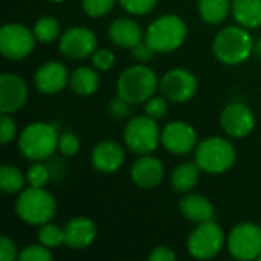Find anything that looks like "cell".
Here are the masks:
<instances>
[{"mask_svg":"<svg viewBox=\"0 0 261 261\" xmlns=\"http://www.w3.org/2000/svg\"><path fill=\"white\" fill-rule=\"evenodd\" d=\"M165 176L162 162L150 154H142L132 167V180L142 190L156 188Z\"/></svg>","mask_w":261,"mask_h":261,"instance_id":"e0dca14e","label":"cell"},{"mask_svg":"<svg viewBox=\"0 0 261 261\" xmlns=\"http://www.w3.org/2000/svg\"><path fill=\"white\" fill-rule=\"evenodd\" d=\"M58 150L61 151V154H64L67 158L75 156L80 151V139H78V136L73 135V133H69V132L60 135Z\"/></svg>","mask_w":261,"mask_h":261,"instance_id":"836d02e7","label":"cell"},{"mask_svg":"<svg viewBox=\"0 0 261 261\" xmlns=\"http://www.w3.org/2000/svg\"><path fill=\"white\" fill-rule=\"evenodd\" d=\"M64 245L70 249H86L96 237V225L87 217L70 219L64 228Z\"/></svg>","mask_w":261,"mask_h":261,"instance_id":"ac0fdd59","label":"cell"},{"mask_svg":"<svg viewBox=\"0 0 261 261\" xmlns=\"http://www.w3.org/2000/svg\"><path fill=\"white\" fill-rule=\"evenodd\" d=\"M69 76L70 75L64 64L58 61H47L35 72V86L44 95H55L66 87Z\"/></svg>","mask_w":261,"mask_h":261,"instance_id":"2e32d148","label":"cell"},{"mask_svg":"<svg viewBox=\"0 0 261 261\" xmlns=\"http://www.w3.org/2000/svg\"><path fill=\"white\" fill-rule=\"evenodd\" d=\"M54 258L49 248L44 245H29L18 252V261H50Z\"/></svg>","mask_w":261,"mask_h":261,"instance_id":"f1b7e54d","label":"cell"},{"mask_svg":"<svg viewBox=\"0 0 261 261\" xmlns=\"http://www.w3.org/2000/svg\"><path fill=\"white\" fill-rule=\"evenodd\" d=\"M232 15L236 21L246 28L255 29L261 26V0H234Z\"/></svg>","mask_w":261,"mask_h":261,"instance_id":"7402d4cb","label":"cell"},{"mask_svg":"<svg viewBox=\"0 0 261 261\" xmlns=\"http://www.w3.org/2000/svg\"><path fill=\"white\" fill-rule=\"evenodd\" d=\"M28 99V86L15 73L0 76V112L14 113L20 110Z\"/></svg>","mask_w":261,"mask_h":261,"instance_id":"9a60e30c","label":"cell"},{"mask_svg":"<svg viewBox=\"0 0 261 261\" xmlns=\"http://www.w3.org/2000/svg\"><path fill=\"white\" fill-rule=\"evenodd\" d=\"M232 9L231 0H199L200 17L211 24L222 23Z\"/></svg>","mask_w":261,"mask_h":261,"instance_id":"d4e9b609","label":"cell"},{"mask_svg":"<svg viewBox=\"0 0 261 261\" xmlns=\"http://www.w3.org/2000/svg\"><path fill=\"white\" fill-rule=\"evenodd\" d=\"M58 141L60 135L54 125L46 122H32L20 133L18 150L31 161H44L55 153Z\"/></svg>","mask_w":261,"mask_h":261,"instance_id":"3957f363","label":"cell"},{"mask_svg":"<svg viewBox=\"0 0 261 261\" xmlns=\"http://www.w3.org/2000/svg\"><path fill=\"white\" fill-rule=\"evenodd\" d=\"M220 125L231 138H245L255 127V116L252 110L242 102H232L225 107L220 115Z\"/></svg>","mask_w":261,"mask_h":261,"instance_id":"5bb4252c","label":"cell"},{"mask_svg":"<svg viewBox=\"0 0 261 261\" xmlns=\"http://www.w3.org/2000/svg\"><path fill=\"white\" fill-rule=\"evenodd\" d=\"M98 41L92 29L73 26L66 29L60 38V52L73 60H84L96 50Z\"/></svg>","mask_w":261,"mask_h":261,"instance_id":"8fae6325","label":"cell"},{"mask_svg":"<svg viewBox=\"0 0 261 261\" xmlns=\"http://www.w3.org/2000/svg\"><path fill=\"white\" fill-rule=\"evenodd\" d=\"M161 141L156 119L150 116H136L130 119L124 130V142L127 148L136 154L153 153Z\"/></svg>","mask_w":261,"mask_h":261,"instance_id":"52a82bcc","label":"cell"},{"mask_svg":"<svg viewBox=\"0 0 261 261\" xmlns=\"http://www.w3.org/2000/svg\"><path fill=\"white\" fill-rule=\"evenodd\" d=\"M187 34L188 29L184 18L176 14H167L150 23L144 40L153 47L154 52L168 54L184 44Z\"/></svg>","mask_w":261,"mask_h":261,"instance_id":"7a4b0ae2","label":"cell"},{"mask_svg":"<svg viewBox=\"0 0 261 261\" xmlns=\"http://www.w3.org/2000/svg\"><path fill=\"white\" fill-rule=\"evenodd\" d=\"M15 258H18L15 243H14L9 237L2 236V237H0V260L14 261Z\"/></svg>","mask_w":261,"mask_h":261,"instance_id":"8d00e7d4","label":"cell"},{"mask_svg":"<svg viewBox=\"0 0 261 261\" xmlns=\"http://www.w3.org/2000/svg\"><path fill=\"white\" fill-rule=\"evenodd\" d=\"M57 203L54 196L43 190L29 187L20 191L15 200V213L28 225H44L55 216Z\"/></svg>","mask_w":261,"mask_h":261,"instance_id":"277c9868","label":"cell"},{"mask_svg":"<svg viewBox=\"0 0 261 261\" xmlns=\"http://www.w3.org/2000/svg\"><path fill=\"white\" fill-rule=\"evenodd\" d=\"M69 86L73 93L80 96H89L98 90L99 76L95 69L81 66L75 69L69 76Z\"/></svg>","mask_w":261,"mask_h":261,"instance_id":"603a6c76","label":"cell"},{"mask_svg":"<svg viewBox=\"0 0 261 261\" xmlns=\"http://www.w3.org/2000/svg\"><path fill=\"white\" fill-rule=\"evenodd\" d=\"M179 210L185 219L194 223L210 222L214 217V206L213 203L202 194H188L185 196L180 203Z\"/></svg>","mask_w":261,"mask_h":261,"instance_id":"44dd1931","label":"cell"},{"mask_svg":"<svg viewBox=\"0 0 261 261\" xmlns=\"http://www.w3.org/2000/svg\"><path fill=\"white\" fill-rule=\"evenodd\" d=\"M125 154L119 144L112 141L99 142L92 151V165L101 173H115L124 164Z\"/></svg>","mask_w":261,"mask_h":261,"instance_id":"d6986e66","label":"cell"},{"mask_svg":"<svg viewBox=\"0 0 261 261\" xmlns=\"http://www.w3.org/2000/svg\"><path fill=\"white\" fill-rule=\"evenodd\" d=\"M50 179V173L47 170L46 165L43 164H34L29 167L28 173H26V180L29 184V187H35V188H43Z\"/></svg>","mask_w":261,"mask_h":261,"instance_id":"4dcf8cb0","label":"cell"},{"mask_svg":"<svg viewBox=\"0 0 261 261\" xmlns=\"http://www.w3.org/2000/svg\"><path fill=\"white\" fill-rule=\"evenodd\" d=\"M200 167L193 162L180 164L174 168L171 174V185L177 193H190L199 182Z\"/></svg>","mask_w":261,"mask_h":261,"instance_id":"cb8c5ba5","label":"cell"},{"mask_svg":"<svg viewBox=\"0 0 261 261\" xmlns=\"http://www.w3.org/2000/svg\"><path fill=\"white\" fill-rule=\"evenodd\" d=\"M24 185V176L23 173L12 167V165H2L0 168V188L3 193L14 194L20 193Z\"/></svg>","mask_w":261,"mask_h":261,"instance_id":"4316f807","label":"cell"},{"mask_svg":"<svg viewBox=\"0 0 261 261\" xmlns=\"http://www.w3.org/2000/svg\"><path fill=\"white\" fill-rule=\"evenodd\" d=\"M17 125L15 121L9 116V113H2L0 118V142L8 144L15 138Z\"/></svg>","mask_w":261,"mask_h":261,"instance_id":"e575fe53","label":"cell"},{"mask_svg":"<svg viewBox=\"0 0 261 261\" xmlns=\"http://www.w3.org/2000/svg\"><path fill=\"white\" fill-rule=\"evenodd\" d=\"M226 246L237 260H257L261 255V226L249 222L237 225L229 232Z\"/></svg>","mask_w":261,"mask_h":261,"instance_id":"9c48e42d","label":"cell"},{"mask_svg":"<svg viewBox=\"0 0 261 261\" xmlns=\"http://www.w3.org/2000/svg\"><path fill=\"white\" fill-rule=\"evenodd\" d=\"M254 50H255V54H257V57H258V60L261 61V38L255 43V46H254Z\"/></svg>","mask_w":261,"mask_h":261,"instance_id":"60d3db41","label":"cell"},{"mask_svg":"<svg viewBox=\"0 0 261 261\" xmlns=\"http://www.w3.org/2000/svg\"><path fill=\"white\" fill-rule=\"evenodd\" d=\"M60 23L57 18L50 17V15H44L40 20L35 21L34 24V35L37 38V41L40 43H52L60 37Z\"/></svg>","mask_w":261,"mask_h":261,"instance_id":"484cf974","label":"cell"},{"mask_svg":"<svg viewBox=\"0 0 261 261\" xmlns=\"http://www.w3.org/2000/svg\"><path fill=\"white\" fill-rule=\"evenodd\" d=\"M132 55H133L135 60L144 63V61H150V60L153 58L154 50H153V47L144 40V41H141L139 44H136V46L132 49Z\"/></svg>","mask_w":261,"mask_h":261,"instance_id":"f35d334b","label":"cell"},{"mask_svg":"<svg viewBox=\"0 0 261 261\" xmlns=\"http://www.w3.org/2000/svg\"><path fill=\"white\" fill-rule=\"evenodd\" d=\"M38 240L41 245H44L46 248H58L61 243H64V231L54 225V223H44L41 225L40 231H38Z\"/></svg>","mask_w":261,"mask_h":261,"instance_id":"83f0119b","label":"cell"},{"mask_svg":"<svg viewBox=\"0 0 261 261\" xmlns=\"http://www.w3.org/2000/svg\"><path fill=\"white\" fill-rule=\"evenodd\" d=\"M236 162V148L234 145L220 138L211 136L203 139L196 147V164L202 171L210 174H220L228 171Z\"/></svg>","mask_w":261,"mask_h":261,"instance_id":"8992f818","label":"cell"},{"mask_svg":"<svg viewBox=\"0 0 261 261\" xmlns=\"http://www.w3.org/2000/svg\"><path fill=\"white\" fill-rule=\"evenodd\" d=\"M226 237L213 220L199 223L188 237V252L196 260H211L223 248Z\"/></svg>","mask_w":261,"mask_h":261,"instance_id":"ba28073f","label":"cell"},{"mask_svg":"<svg viewBox=\"0 0 261 261\" xmlns=\"http://www.w3.org/2000/svg\"><path fill=\"white\" fill-rule=\"evenodd\" d=\"M161 142L167 151L182 156L197 147V133L190 124L184 121H173L161 132Z\"/></svg>","mask_w":261,"mask_h":261,"instance_id":"4fadbf2b","label":"cell"},{"mask_svg":"<svg viewBox=\"0 0 261 261\" xmlns=\"http://www.w3.org/2000/svg\"><path fill=\"white\" fill-rule=\"evenodd\" d=\"M119 3L127 12L133 15H144L154 9L158 0H119Z\"/></svg>","mask_w":261,"mask_h":261,"instance_id":"d6a6232c","label":"cell"},{"mask_svg":"<svg viewBox=\"0 0 261 261\" xmlns=\"http://www.w3.org/2000/svg\"><path fill=\"white\" fill-rule=\"evenodd\" d=\"M92 63L98 70H109L115 64V55L109 49H96L92 55Z\"/></svg>","mask_w":261,"mask_h":261,"instance_id":"d590c367","label":"cell"},{"mask_svg":"<svg viewBox=\"0 0 261 261\" xmlns=\"http://www.w3.org/2000/svg\"><path fill=\"white\" fill-rule=\"evenodd\" d=\"M168 112V99L164 96H151L145 102V115L153 119H162Z\"/></svg>","mask_w":261,"mask_h":261,"instance_id":"1f68e13d","label":"cell"},{"mask_svg":"<svg viewBox=\"0 0 261 261\" xmlns=\"http://www.w3.org/2000/svg\"><path fill=\"white\" fill-rule=\"evenodd\" d=\"M260 226H261V225H260Z\"/></svg>","mask_w":261,"mask_h":261,"instance_id":"ee69618b","label":"cell"},{"mask_svg":"<svg viewBox=\"0 0 261 261\" xmlns=\"http://www.w3.org/2000/svg\"><path fill=\"white\" fill-rule=\"evenodd\" d=\"M254 40L243 26H228L217 32L213 50L214 55L225 64H240L254 52Z\"/></svg>","mask_w":261,"mask_h":261,"instance_id":"6da1fadb","label":"cell"},{"mask_svg":"<svg viewBox=\"0 0 261 261\" xmlns=\"http://www.w3.org/2000/svg\"><path fill=\"white\" fill-rule=\"evenodd\" d=\"M150 261H174L177 257L174 254V251L168 246H158L153 249V252L150 254Z\"/></svg>","mask_w":261,"mask_h":261,"instance_id":"ab89813d","label":"cell"},{"mask_svg":"<svg viewBox=\"0 0 261 261\" xmlns=\"http://www.w3.org/2000/svg\"><path fill=\"white\" fill-rule=\"evenodd\" d=\"M109 37L113 44L124 47V49H133L136 44L144 41L145 37L139 23H136L132 18H116L109 26Z\"/></svg>","mask_w":261,"mask_h":261,"instance_id":"ffe728a7","label":"cell"},{"mask_svg":"<svg viewBox=\"0 0 261 261\" xmlns=\"http://www.w3.org/2000/svg\"><path fill=\"white\" fill-rule=\"evenodd\" d=\"M34 31L20 23H8L0 29V52L9 60L26 58L35 46Z\"/></svg>","mask_w":261,"mask_h":261,"instance_id":"30bf717a","label":"cell"},{"mask_svg":"<svg viewBox=\"0 0 261 261\" xmlns=\"http://www.w3.org/2000/svg\"><path fill=\"white\" fill-rule=\"evenodd\" d=\"M162 95L171 102H187L197 92L196 76L185 69H173L161 80Z\"/></svg>","mask_w":261,"mask_h":261,"instance_id":"7c38bea8","label":"cell"},{"mask_svg":"<svg viewBox=\"0 0 261 261\" xmlns=\"http://www.w3.org/2000/svg\"><path fill=\"white\" fill-rule=\"evenodd\" d=\"M118 95L133 104L147 102L158 89V76L148 66H132L118 80Z\"/></svg>","mask_w":261,"mask_h":261,"instance_id":"5b68a950","label":"cell"},{"mask_svg":"<svg viewBox=\"0 0 261 261\" xmlns=\"http://www.w3.org/2000/svg\"><path fill=\"white\" fill-rule=\"evenodd\" d=\"M116 0H81L84 12L92 18H99L109 14L113 9Z\"/></svg>","mask_w":261,"mask_h":261,"instance_id":"f546056e","label":"cell"},{"mask_svg":"<svg viewBox=\"0 0 261 261\" xmlns=\"http://www.w3.org/2000/svg\"><path fill=\"white\" fill-rule=\"evenodd\" d=\"M49 2H55V3H60V2H64V0H49Z\"/></svg>","mask_w":261,"mask_h":261,"instance_id":"b9f144b4","label":"cell"},{"mask_svg":"<svg viewBox=\"0 0 261 261\" xmlns=\"http://www.w3.org/2000/svg\"><path fill=\"white\" fill-rule=\"evenodd\" d=\"M257 260H258V261H261V255H260V257H258V258H257Z\"/></svg>","mask_w":261,"mask_h":261,"instance_id":"7bdbcfd3","label":"cell"},{"mask_svg":"<svg viewBox=\"0 0 261 261\" xmlns=\"http://www.w3.org/2000/svg\"><path fill=\"white\" fill-rule=\"evenodd\" d=\"M132 104L128 102V101H125L124 98H121L119 95L115 98V99H112V102H110V112H112V115L115 116V118H118V119H122V118H127L128 115H130V112H132V107H130Z\"/></svg>","mask_w":261,"mask_h":261,"instance_id":"74e56055","label":"cell"}]
</instances>
